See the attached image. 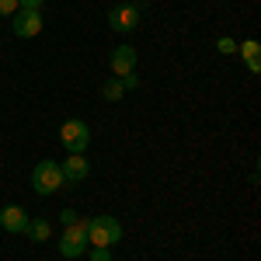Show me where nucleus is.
Here are the masks:
<instances>
[{
	"mask_svg": "<svg viewBox=\"0 0 261 261\" xmlns=\"http://www.w3.org/2000/svg\"><path fill=\"white\" fill-rule=\"evenodd\" d=\"M122 241V223L115 216H94L87 223V244L91 247H112Z\"/></svg>",
	"mask_w": 261,
	"mask_h": 261,
	"instance_id": "f257e3e1",
	"label": "nucleus"
},
{
	"mask_svg": "<svg viewBox=\"0 0 261 261\" xmlns=\"http://www.w3.org/2000/svg\"><path fill=\"white\" fill-rule=\"evenodd\" d=\"M63 185H66V178H63V171H60L56 161L35 164V171H32V188H35L39 195H56Z\"/></svg>",
	"mask_w": 261,
	"mask_h": 261,
	"instance_id": "f03ea898",
	"label": "nucleus"
},
{
	"mask_svg": "<svg viewBox=\"0 0 261 261\" xmlns=\"http://www.w3.org/2000/svg\"><path fill=\"white\" fill-rule=\"evenodd\" d=\"M87 223L91 220H81V216H77V220L63 230V237H60V254L63 258H81L84 251H87Z\"/></svg>",
	"mask_w": 261,
	"mask_h": 261,
	"instance_id": "7ed1b4c3",
	"label": "nucleus"
},
{
	"mask_svg": "<svg viewBox=\"0 0 261 261\" xmlns=\"http://www.w3.org/2000/svg\"><path fill=\"white\" fill-rule=\"evenodd\" d=\"M60 143L66 146V153H84V150H87V143H91V129H87V122L66 119L60 125Z\"/></svg>",
	"mask_w": 261,
	"mask_h": 261,
	"instance_id": "20e7f679",
	"label": "nucleus"
},
{
	"mask_svg": "<svg viewBox=\"0 0 261 261\" xmlns=\"http://www.w3.org/2000/svg\"><path fill=\"white\" fill-rule=\"evenodd\" d=\"M140 11H143V4H119V7L108 11V24L115 32H133L140 24Z\"/></svg>",
	"mask_w": 261,
	"mask_h": 261,
	"instance_id": "39448f33",
	"label": "nucleus"
},
{
	"mask_svg": "<svg viewBox=\"0 0 261 261\" xmlns=\"http://www.w3.org/2000/svg\"><path fill=\"white\" fill-rule=\"evenodd\" d=\"M42 11H18L14 14V21H11V32L18 35V39H35L42 32Z\"/></svg>",
	"mask_w": 261,
	"mask_h": 261,
	"instance_id": "423d86ee",
	"label": "nucleus"
},
{
	"mask_svg": "<svg viewBox=\"0 0 261 261\" xmlns=\"http://www.w3.org/2000/svg\"><path fill=\"white\" fill-rule=\"evenodd\" d=\"M108 66H112V73H115V77L133 73V70H136V49H133V45H115V49H112Z\"/></svg>",
	"mask_w": 261,
	"mask_h": 261,
	"instance_id": "0eeeda50",
	"label": "nucleus"
},
{
	"mask_svg": "<svg viewBox=\"0 0 261 261\" xmlns=\"http://www.w3.org/2000/svg\"><path fill=\"white\" fill-rule=\"evenodd\" d=\"M0 226H4L7 233H24V230H28V213H24L21 205H4V209H0Z\"/></svg>",
	"mask_w": 261,
	"mask_h": 261,
	"instance_id": "6e6552de",
	"label": "nucleus"
},
{
	"mask_svg": "<svg viewBox=\"0 0 261 261\" xmlns=\"http://www.w3.org/2000/svg\"><path fill=\"white\" fill-rule=\"evenodd\" d=\"M60 171H63V178H66V181L77 185V181H84L87 174H91V164L84 161V153H70V157L60 164Z\"/></svg>",
	"mask_w": 261,
	"mask_h": 261,
	"instance_id": "1a4fd4ad",
	"label": "nucleus"
},
{
	"mask_svg": "<svg viewBox=\"0 0 261 261\" xmlns=\"http://www.w3.org/2000/svg\"><path fill=\"white\" fill-rule=\"evenodd\" d=\"M24 233H28L35 244H45L49 237H53V226H49L45 220H28V230H24Z\"/></svg>",
	"mask_w": 261,
	"mask_h": 261,
	"instance_id": "9d476101",
	"label": "nucleus"
},
{
	"mask_svg": "<svg viewBox=\"0 0 261 261\" xmlns=\"http://www.w3.org/2000/svg\"><path fill=\"white\" fill-rule=\"evenodd\" d=\"M101 94H105L108 101H122L125 87H122V81H119V77H112V81H105V84H101Z\"/></svg>",
	"mask_w": 261,
	"mask_h": 261,
	"instance_id": "9b49d317",
	"label": "nucleus"
},
{
	"mask_svg": "<svg viewBox=\"0 0 261 261\" xmlns=\"http://www.w3.org/2000/svg\"><path fill=\"white\" fill-rule=\"evenodd\" d=\"M216 49H220L223 56H233V53H237V42L230 39V35H223V39H220V42H216Z\"/></svg>",
	"mask_w": 261,
	"mask_h": 261,
	"instance_id": "f8f14e48",
	"label": "nucleus"
},
{
	"mask_svg": "<svg viewBox=\"0 0 261 261\" xmlns=\"http://www.w3.org/2000/svg\"><path fill=\"white\" fill-rule=\"evenodd\" d=\"M18 14V0H0V18H14Z\"/></svg>",
	"mask_w": 261,
	"mask_h": 261,
	"instance_id": "ddd939ff",
	"label": "nucleus"
},
{
	"mask_svg": "<svg viewBox=\"0 0 261 261\" xmlns=\"http://www.w3.org/2000/svg\"><path fill=\"white\" fill-rule=\"evenodd\" d=\"M237 49H241L247 60H258V42H254V39H247L244 45H237Z\"/></svg>",
	"mask_w": 261,
	"mask_h": 261,
	"instance_id": "4468645a",
	"label": "nucleus"
},
{
	"mask_svg": "<svg viewBox=\"0 0 261 261\" xmlns=\"http://www.w3.org/2000/svg\"><path fill=\"white\" fill-rule=\"evenodd\" d=\"M91 261H112L108 247H91Z\"/></svg>",
	"mask_w": 261,
	"mask_h": 261,
	"instance_id": "2eb2a0df",
	"label": "nucleus"
},
{
	"mask_svg": "<svg viewBox=\"0 0 261 261\" xmlns=\"http://www.w3.org/2000/svg\"><path fill=\"white\" fill-rule=\"evenodd\" d=\"M18 11H42V0H18Z\"/></svg>",
	"mask_w": 261,
	"mask_h": 261,
	"instance_id": "dca6fc26",
	"label": "nucleus"
},
{
	"mask_svg": "<svg viewBox=\"0 0 261 261\" xmlns=\"http://www.w3.org/2000/svg\"><path fill=\"white\" fill-rule=\"evenodd\" d=\"M119 81H122V87H125V91L140 87V81H136V73H125V77H119Z\"/></svg>",
	"mask_w": 261,
	"mask_h": 261,
	"instance_id": "f3484780",
	"label": "nucleus"
},
{
	"mask_svg": "<svg viewBox=\"0 0 261 261\" xmlns=\"http://www.w3.org/2000/svg\"><path fill=\"white\" fill-rule=\"evenodd\" d=\"M73 220H77V213H73V209H63V213H60V223H63V226H70Z\"/></svg>",
	"mask_w": 261,
	"mask_h": 261,
	"instance_id": "a211bd4d",
	"label": "nucleus"
}]
</instances>
